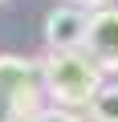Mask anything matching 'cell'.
<instances>
[{
  "label": "cell",
  "mask_w": 118,
  "mask_h": 122,
  "mask_svg": "<svg viewBox=\"0 0 118 122\" xmlns=\"http://www.w3.org/2000/svg\"><path fill=\"white\" fill-rule=\"evenodd\" d=\"M90 53V61L102 69H118V8H98L90 12V29H86V41H82Z\"/></svg>",
  "instance_id": "cell-3"
},
{
  "label": "cell",
  "mask_w": 118,
  "mask_h": 122,
  "mask_svg": "<svg viewBox=\"0 0 118 122\" xmlns=\"http://www.w3.org/2000/svg\"><path fill=\"white\" fill-rule=\"evenodd\" d=\"M77 8H86V12L94 8V12H98V8H110V0H77Z\"/></svg>",
  "instance_id": "cell-7"
},
{
  "label": "cell",
  "mask_w": 118,
  "mask_h": 122,
  "mask_svg": "<svg viewBox=\"0 0 118 122\" xmlns=\"http://www.w3.org/2000/svg\"><path fill=\"white\" fill-rule=\"evenodd\" d=\"M29 122H82L77 114H69V110H57V106H49V110H37Z\"/></svg>",
  "instance_id": "cell-6"
},
{
  "label": "cell",
  "mask_w": 118,
  "mask_h": 122,
  "mask_svg": "<svg viewBox=\"0 0 118 122\" xmlns=\"http://www.w3.org/2000/svg\"><path fill=\"white\" fill-rule=\"evenodd\" d=\"M37 65H41V90L53 98L57 110L90 106V98L102 90V73H98V65H94L82 49H69V53H45Z\"/></svg>",
  "instance_id": "cell-1"
},
{
  "label": "cell",
  "mask_w": 118,
  "mask_h": 122,
  "mask_svg": "<svg viewBox=\"0 0 118 122\" xmlns=\"http://www.w3.org/2000/svg\"><path fill=\"white\" fill-rule=\"evenodd\" d=\"M86 29H90V12L77 8V4H57L49 16H45V45L49 53H69L86 41Z\"/></svg>",
  "instance_id": "cell-4"
},
{
  "label": "cell",
  "mask_w": 118,
  "mask_h": 122,
  "mask_svg": "<svg viewBox=\"0 0 118 122\" xmlns=\"http://www.w3.org/2000/svg\"><path fill=\"white\" fill-rule=\"evenodd\" d=\"M90 118H94V122H118V81L102 86V90L90 98Z\"/></svg>",
  "instance_id": "cell-5"
},
{
  "label": "cell",
  "mask_w": 118,
  "mask_h": 122,
  "mask_svg": "<svg viewBox=\"0 0 118 122\" xmlns=\"http://www.w3.org/2000/svg\"><path fill=\"white\" fill-rule=\"evenodd\" d=\"M41 65L33 57L0 53V122H29L41 110Z\"/></svg>",
  "instance_id": "cell-2"
}]
</instances>
